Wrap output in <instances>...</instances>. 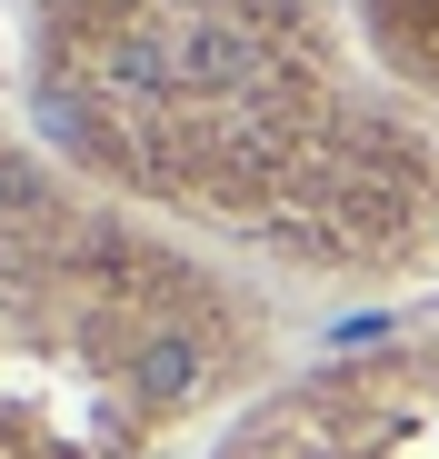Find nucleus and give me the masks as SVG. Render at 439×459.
<instances>
[{
    "instance_id": "nucleus-1",
    "label": "nucleus",
    "mask_w": 439,
    "mask_h": 459,
    "mask_svg": "<svg viewBox=\"0 0 439 459\" xmlns=\"http://www.w3.org/2000/svg\"><path fill=\"white\" fill-rule=\"evenodd\" d=\"M330 0H30V100L120 200L280 260H400L439 230V120Z\"/></svg>"
},
{
    "instance_id": "nucleus-2",
    "label": "nucleus",
    "mask_w": 439,
    "mask_h": 459,
    "mask_svg": "<svg viewBox=\"0 0 439 459\" xmlns=\"http://www.w3.org/2000/svg\"><path fill=\"white\" fill-rule=\"evenodd\" d=\"M230 340L190 250L50 140L0 130V459H170Z\"/></svg>"
},
{
    "instance_id": "nucleus-3",
    "label": "nucleus",
    "mask_w": 439,
    "mask_h": 459,
    "mask_svg": "<svg viewBox=\"0 0 439 459\" xmlns=\"http://www.w3.org/2000/svg\"><path fill=\"white\" fill-rule=\"evenodd\" d=\"M220 459H439V340L370 350L270 400Z\"/></svg>"
},
{
    "instance_id": "nucleus-4",
    "label": "nucleus",
    "mask_w": 439,
    "mask_h": 459,
    "mask_svg": "<svg viewBox=\"0 0 439 459\" xmlns=\"http://www.w3.org/2000/svg\"><path fill=\"white\" fill-rule=\"evenodd\" d=\"M349 30L380 81L439 120V0H349Z\"/></svg>"
}]
</instances>
